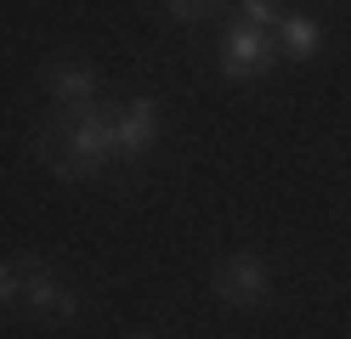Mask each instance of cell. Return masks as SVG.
<instances>
[{
  "instance_id": "6da1fadb",
  "label": "cell",
  "mask_w": 351,
  "mask_h": 339,
  "mask_svg": "<svg viewBox=\"0 0 351 339\" xmlns=\"http://www.w3.org/2000/svg\"><path fill=\"white\" fill-rule=\"evenodd\" d=\"M215 294H221L227 305H238V311L261 305V300L272 294V271H267V260H261V255H227L221 266H215Z\"/></svg>"
},
{
  "instance_id": "7a4b0ae2",
  "label": "cell",
  "mask_w": 351,
  "mask_h": 339,
  "mask_svg": "<svg viewBox=\"0 0 351 339\" xmlns=\"http://www.w3.org/2000/svg\"><path fill=\"white\" fill-rule=\"evenodd\" d=\"M272 40L261 34V29H250V23H232L227 29V40H221V68L232 79H255V74H267L272 68Z\"/></svg>"
},
{
  "instance_id": "3957f363",
  "label": "cell",
  "mask_w": 351,
  "mask_h": 339,
  "mask_svg": "<svg viewBox=\"0 0 351 339\" xmlns=\"http://www.w3.org/2000/svg\"><path fill=\"white\" fill-rule=\"evenodd\" d=\"M23 260H29V277H23V305H29L34 316H46V323H69V316L80 311V300H74V294L62 288V283H57V277H51V271L40 266L34 255H23Z\"/></svg>"
},
{
  "instance_id": "277c9868",
  "label": "cell",
  "mask_w": 351,
  "mask_h": 339,
  "mask_svg": "<svg viewBox=\"0 0 351 339\" xmlns=\"http://www.w3.org/2000/svg\"><path fill=\"white\" fill-rule=\"evenodd\" d=\"M153 136H159V102L153 97H136L130 108H114V153H147Z\"/></svg>"
},
{
  "instance_id": "5b68a950",
  "label": "cell",
  "mask_w": 351,
  "mask_h": 339,
  "mask_svg": "<svg viewBox=\"0 0 351 339\" xmlns=\"http://www.w3.org/2000/svg\"><path fill=\"white\" fill-rule=\"evenodd\" d=\"M34 153H40V164H46L57 181H80V175H91V170H85V158L74 153L69 130H62L57 119H46V125H40V142H34Z\"/></svg>"
},
{
  "instance_id": "8992f818",
  "label": "cell",
  "mask_w": 351,
  "mask_h": 339,
  "mask_svg": "<svg viewBox=\"0 0 351 339\" xmlns=\"http://www.w3.org/2000/svg\"><path fill=\"white\" fill-rule=\"evenodd\" d=\"M46 79H51V97H57V102H91L97 68H91V62H57Z\"/></svg>"
},
{
  "instance_id": "52a82bcc",
  "label": "cell",
  "mask_w": 351,
  "mask_h": 339,
  "mask_svg": "<svg viewBox=\"0 0 351 339\" xmlns=\"http://www.w3.org/2000/svg\"><path fill=\"white\" fill-rule=\"evenodd\" d=\"M272 34L283 40V51H289V57H317L323 51V23L317 17H283Z\"/></svg>"
},
{
  "instance_id": "ba28073f",
  "label": "cell",
  "mask_w": 351,
  "mask_h": 339,
  "mask_svg": "<svg viewBox=\"0 0 351 339\" xmlns=\"http://www.w3.org/2000/svg\"><path fill=\"white\" fill-rule=\"evenodd\" d=\"M23 277H29V260H0V305H23Z\"/></svg>"
},
{
  "instance_id": "9c48e42d",
  "label": "cell",
  "mask_w": 351,
  "mask_h": 339,
  "mask_svg": "<svg viewBox=\"0 0 351 339\" xmlns=\"http://www.w3.org/2000/svg\"><path fill=\"white\" fill-rule=\"evenodd\" d=\"M238 12H244L238 23H250V29H261V34H272L278 23H283V6H278V0H244Z\"/></svg>"
},
{
  "instance_id": "30bf717a",
  "label": "cell",
  "mask_w": 351,
  "mask_h": 339,
  "mask_svg": "<svg viewBox=\"0 0 351 339\" xmlns=\"http://www.w3.org/2000/svg\"><path fill=\"white\" fill-rule=\"evenodd\" d=\"M165 6L182 17V23H204V6H199V0H165Z\"/></svg>"
},
{
  "instance_id": "8fae6325",
  "label": "cell",
  "mask_w": 351,
  "mask_h": 339,
  "mask_svg": "<svg viewBox=\"0 0 351 339\" xmlns=\"http://www.w3.org/2000/svg\"><path fill=\"white\" fill-rule=\"evenodd\" d=\"M199 6H204V17H210V12H221V0H199Z\"/></svg>"
},
{
  "instance_id": "7c38bea8",
  "label": "cell",
  "mask_w": 351,
  "mask_h": 339,
  "mask_svg": "<svg viewBox=\"0 0 351 339\" xmlns=\"http://www.w3.org/2000/svg\"><path fill=\"white\" fill-rule=\"evenodd\" d=\"M130 339H153V334H130Z\"/></svg>"
}]
</instances>
